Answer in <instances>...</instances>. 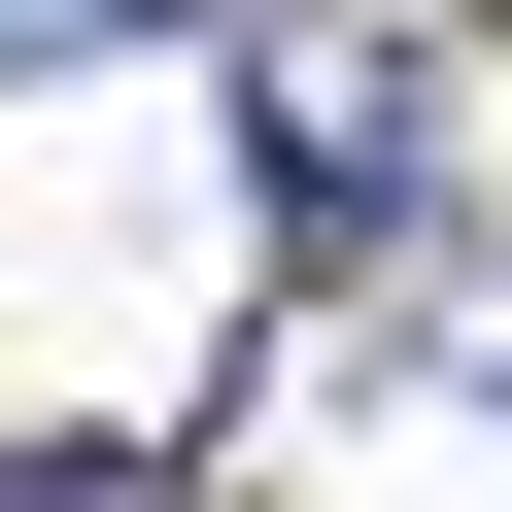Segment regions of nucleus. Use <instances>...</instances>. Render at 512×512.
<instances>
[{
    "label": "nucleus",
    "instance_id": "3",
    "mask_svg": "<svg viewBox=\"0 0 512 512\" xmlns=\"http://www.w3.org/2000/svg\"><path fill=\"white\" fill-rule=\"evenodd\" d=\"M444 376H478V410H512V239H478V342H444Z\"/></svg>",
    "mask_w": 512,
    "mask_h": 512
},
{
    "label": "nucleus",
    "instance_id": "1",
    "mask_svg": "<svg viewBox=\"0 0 512 512\" xmlns=\"http://www.w3.org/2000/svg\"><path fill=\"white\" fill-rule=\"evenodd\" d=\"M239 171H274L308 274H342V239L410 274V239H444V35H410V0H239Z\"/></svg>",
    "mask_w": 512,
    "mask_h": 512
},
{
    "label": "nucleus",
    "instance_id": "2",
    "mask_svg": "<svg viewBox=\"0 0 512 512\" xmlns=\"http://www.w3.org/2000/svg\"><path fill=\"white\" fill-rule=\"evenodd\" d=\"M171 35H239V0H0V103H69V69H171Z\"/></svg>",
    "mask_w": 512,
    "mask_h": 512
}]
</instances>
